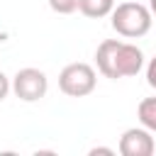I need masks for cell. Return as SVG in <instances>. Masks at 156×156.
Wrapping results in <instances>:
<instances>
[{"instance_id":"cell-4","label":"cell","mask_w":156,"mask_h":156,"mask_svg":"<svg viewBox=\"0 0 156 156\" xmlns=\"http://www.w3.org/2000/svg\"><path fill=\"white\" fill-rule=\"evenodd\" d=\"M46 90H49V78H46V73L39 71V68H32V66L20 68V71L15 73V78H12V93H15L20 100H24V102H37V100H41V98L46 95Z\"/></svg>"},{"instance_id":"cell-11","label":"cell","mask_w":156,"mask_h":156,"mask_svg":"<svg viewBox=\"0 0 156 156\" xmlns=\"http://www.w3.org/2000/svg\"><path fill=\"white\" fill-rule=\"evenodd\" d=\"M95 154H107V156H112L115 151L107 149V146H95V149H90V156H95Z\"/></svg>"},{"instance_id":"cell-10","label":"cell","mask_w":156,"mask_h":156,"mask_svg":"<svg viewBox=\"0 0 156 156\" xmlns=\"http://www.w3.org/2000/svg\"><path fill=\"white\" fill-rule=\"evenodd\" d=\"M146 83L151 85V88H156V56L149 61V66H146Z\"/></svg>"},{"instance_id":"cell-7","label":"cell","mask_w":156,"mask_h":156,"mask_svg":"<svg viewBox=\"0 0 156 156\" xmlns=\"http://www.w3.org/2000/svg\"><path fill=\"white\" fill-rule=\"evenodd\" d=\"M136 117L141 122V127H146L149 132H156V95L154 98H144L136 107Z\"/></svg>"},{"instance_id":"cell-2","label":"cell","mask_w":156,"mask_h":156,"mask_svg":"<svg viewBox=\"0 0 156 156\" xmlns=\"http://www.w3.org/2000/svg\"><path fill=\"white\" fill-rule=\"evenodd\" d=\"M110 15H112V29L124 39H139V37L149 34V29L154 24L151 10L134 0L115 5V10Z\"/></svg>"},{"instance_id":"cell-5","label":"cell","mask_w":156,"mask_h":156,"mask_svg":"<svg viewBox=\"0 0 156 156\" xmlns=\"http://www.w3.org/2000/svg\"><path fill=\"white\" fill-rule=\"evenodd\" d=\"M117 149L122 156H151L156 151V141L146 127H132L122 132Z\"/></svg>"},{"instance_id":"cell-9","label":"cell","mask_w":156,"mask_h":156,"mask_svg":"<svg viewBox=\"0 0 156 156\" xmlns=\"http://www.w3.org/2000/svg\"><path fill=\"white\" fill-rule=\"evenodd\" d=\"M10 90H12V80H10V78H7L2 71H0V102H2V100L10 95Z\"/></svg>"},{"instance_id":"cell-3","label":"cell","mask_w":156,"mask_h":156,"mask_svg":"<svg viewBox=\"0 0 156 156\" xmlns=\"http://www.w3.org/2000/svg\"><path fill=\"white\" fill-rule=\"evenodd\" d=\"M98 85V73L90 63L76 61L61 68L58 73V90L68 98H85L95 90Z\"/></svg>"},{"instance_id":"cell-6","label":"cell","mask_w":156,"mask_h":156,"mask_svg":"<svg viewBox=\"0 0 156 156\" xmlns=\"http://www.w3.org/2000/svg\"><path fill=\"white\" fill-rule=\"evenodd\" d=\"M78 10L90 20H102L115 10V0H78Z\"/></svg>"},{"instance_id":"cell-8","label":"cell","mask_w":156,"mask_h":156,"mask_svg":"<svg viewBox=\"0 0 156 156\" xmlns=\"http://www.w3.org/2000/svg\"><path fill=\"white\" fill-rule=\"evenodd\" d=\"M49 7L56 15H71L78 10V0H49Z\"/></svg>"},{"instance_id":"cell-1","label":"cell","mask_w":156,"mask_h":156,"mask_svg":"<svg viewBox=\"0 0 156 156\" xmlns=\"http://www.w3.org/2000/svg\"><path fill=\"white\" fill-rule=\"evenodd\" d=\"M95 66L105 78H132L144 68V51L129 41L105 39L95 49Z\"/></svg>"},{"instance_id":"cell-12","label":"cell","mask_w":156,"mask_h":156,"mask_svg":"<svg viewBox=\"0 0 156 156\" xmlns=\"http://www.w3.org/2000/svg\"><path fill=\"white\" fill-rule=\"evenodd\" d=\"M149 10H151V15H156V0H149Z\"/></svg>"}]
</instances>
